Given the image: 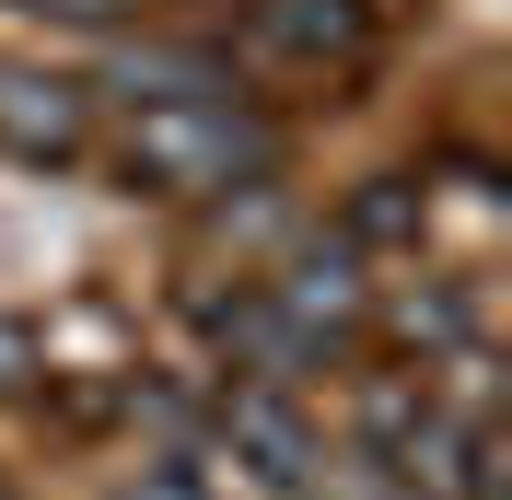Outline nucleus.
<instances>
[{
	"label": "nucleus",
	"mask_w": 512,
	"mask_h": 500,
	"mask_svg": "<svg viewBox=\"0 0 512 500\" xmlns=\"http://www.w3.org/2000/svg\"><path fill=\"white\" fill-rule=\"evenodd\" d=\"M268 314H280L291 326V349H303V361H350L361 338H373V303H384V280H373V256L361 245H338V233H315V245H291L280 268H268Z\"/></svg>",
	"instance_id": "f03ea898"
},
{
	"label": "nucleus",
	"mask_w": 512,
	"mask_h": 500,
	"mask_svg": "<svg viewBox=\"0 0 512 500\" xmlns=\"http://www.w3.org/2000/svg\"><path fill=\"white\" fill-rule=\"evenodd\" d=\"M35 373V326H0V384H24Z\"/></svg>",
	"instance_id": "6e6552de"
},
{
	"label": "nucleus",
	"mask_w": 512,
	"mask_h": 500,
	"mask_svg": "<svg viewBox=\"0 0 512 500\" xmlns=\"http://www.w3.org/2000/svg\"><path fill=\"white\" fill-rule=\"evenodd\" d=\"M198 431L222 442L256 489H280V500H326V477H315V466H326V442H315V419H303L280 384H222Z\"/></svg>",
	"instance_id": "20e7f679"
},
{
	"label": "nucleus",
	"mask_w": 512,
	"mask_h": 500,
	"mask_svg": "<svg viewBox=\"0 0 512 500\" xmlns=\"http://www.w3.org/2000/svg\"><path fill=\"white\" fill-rule=\"evenodd\" d=\"M105 500H233V489L198 466V454H140V466H128Z\"/></svg>",
	"instance_id": "423d86ee"
},
{
	"label": "nucleus",
	"mask_w": 512,
	"mask_h": 500,
	"mask_svg": "<svg viewBox=\"0 0 512 500\" xmlns=\"http://www.w3.org/2000/svg\"><path fill=\"white\" fill-rule=\"evenodd\" d=\"M105 163H117L128 198H163V210H233V198H268L280 187V117L233 82H210L198 59H152L140 94L117 105L105 128Z\"/></svg>",
	"instance_id": "f257e3e1"
},
{
	"label": "nucleus",
	"mask_w": 512,
	"mask_h": 500,
	"mask_svg": "<svg viewBox=\"0 0 512 500\" xmlns=\"http://www.w3.org/2000/svg\"><path fill=\"white\" fill-rule=\"evenodd\" d=\"M0 500H12V477H0Z\"/></svg>",
	"instance_id": "1a4fd4ad"
},
{
	"label": "nucleus",
	"mask_w": 512,
	"mask_h": 500,
	"mask_svg": "<svg viewBox=\"0 0 512 500\" xmlns=\"http://www.w3.org/2000/svg\"><path fill=\"white\" fill-rule=\"evenodd\" d=\"M0 152L82 163V152H94V94L59 82V70H0Z\"/></svg>",
	"instance_id": "39448f33"
},
{
	"label": "nucleus",
	"mask_w": 512,
	"mask_h": 500,
	"mask_svg": "<svg viewBox=\"0 0 512 500\" xmlns=\"http://www.w3.org/2000/svg\"><path fill=\"white\" fill-rule=\"evenodd\" d=\"M0 12H35V24H117L128 0H0Z\"/></svg>",
	"instance_id": "0eeeda50"
},
{
	"label": "nucleus",
	"mask_w": 512,
	"mask_h": 500,
	"mask_svg": "<svg viewBox=\"0 0 512 500\" xmlns=\"http://www.w3.org/2000/svg\"><path fill=\"white\" fill-rule=\"evenodd\" d=\"M396 35V0H245V59L280 82H361Z\"/></svg>",
	"instance_id": "7ed1b4c3"
}]
</instances>
